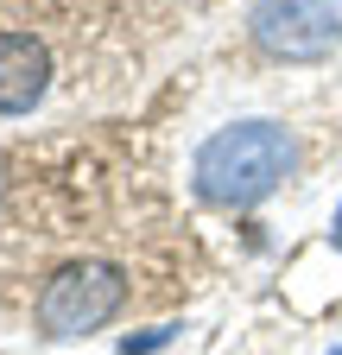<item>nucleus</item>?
Here are the masks:
<instances>
[{"instance_id": "39448f33", "label": "nucleus", "mask_w": 342, "mask_h": 355, "mask_svg": "<svg viewBox=\"0 0 342 355\" xmlns=\"http://www.w3.org/2000/svg\"><path fill=\"white\" fill-rule=\"evenodd\" d=\"M178 330H184V324H159V330H146V336H127L120 349H127V355H152V349H165Z\"/></svg>"}, {"instance_id": "f03ea898", "label": "nucleus", "mask_w": 342, "mask_h": 355, "mask_svg": "<svg viewBox=\"0 0 342 355\" xmlns=\"http://www.w3.org/2000/svg\"><path fill=\"white\" fill-rule=\"evenodd\" d=\"M120 298H127L120 266H108V260H70L64 273H51L45 292H38V330H45V336H89V330H102L120 311Z\"/></svg>"}, {"instance_id": "20e7f679", "label": "nucleus", "mask_w": 342, "mask_h": 355, "mask_svg": "<svg viewBox=\"0 0 342 355\" xmlns=\"http://www.w3.org/2000/svg\"><path fill=\"white\" fill-rule=\"evenodd\" d=\"M51 89V51L32 32H0V114H26Z\"/></svg>"}, {"instance_id": "0eeeda50", "label": "nucleus", "mask_w": 342, "mask_h": 355, "mask_svg": "<svg viewBox=\"0 0 342 355\" xmlns=\"http://www.w3.org/2000/svg\"><path fill=\"white\" fill-rule=\"evenodd\" d=\"M330 355H342V343H336V349H330Z\"/></svg>"}, {"instance_id": "423d86ee", "label": "nucleus", "mask_w": 342, "mask_h": 355, "mask_svg": "<svg viewBox=\"0 0 342 355\" xmlns=\"http://www.w3.org/2000/svg\"><path fill=\"white\" fill-rule=\"evenodd\" d=\"M330 235H336V248H342V209H336V222H330Z\"/></svg>"}, {"instance_id": "f257e3e1", "label": "nucleus", "mask_w": 342, "mask_h": 355, "mask_svg": "<svg viewBox=\"0 0 342 355\" xmlns=\"http://www.w3.org/2000/svg\"><path fill=\"white\" fill-rule=\"evenodd\" d=\"M298 165V146L279 121H235V127H216L209 140L197 146V197L216 203V209H253L267 203Z\"/></svg>"}, {"instance_id": "7ed1b4c3", "label": "nucleus", "mask_w": 342, "mask_h": 355, "mask_svg": "<svg viewBox=\"0 0 342 355\" xmlns=\"http://www.w3.org/2000/svg\"><path fill=\"white\" fill-rule=\"evenodd\" d=\"M253 44L285 64H317L342 44V0H253Z\"/></svg>"}]
</instances>
